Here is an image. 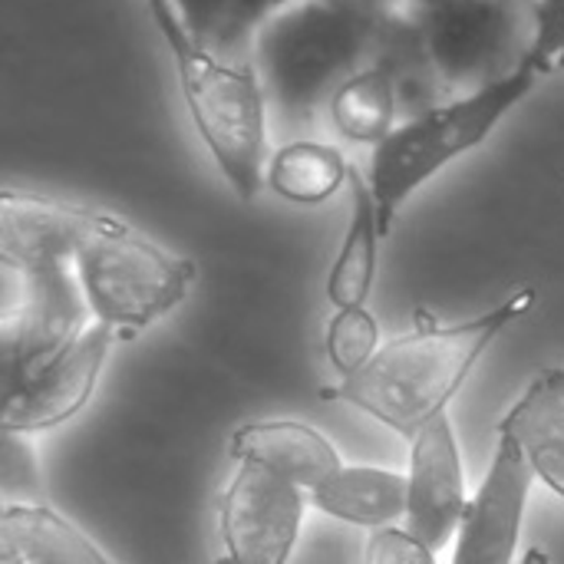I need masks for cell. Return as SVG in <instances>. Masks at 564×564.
<instances>
[{
  "label": "cell",
  "instance_id": "obj_20",
  "mask_svg": "<svg viewBox=\"0 0 564 564\" xmlns=\"http://www.w3.org/2000/svg\"><path fill=\"white\" fill-rule=\"evenodd\" d=\"M354 165L347 155L321 139H291L271 152L268 188L294 205H324L344 185H350Z\"/></svg>",
  "mask_w": 564,
  "mask_h": 564
},
{
  "label": "cell",
  "instance_id": "obj_8",
  "mask_svg": "<svg viewBox=\"0 0 564 564\" xmlns=\"http://www.w3.org/2000/svg\"><path fill=\"white\" fill-rule=\"evenodd\" d=\"M307 509V492L291 479L251 459L235 463L218 506L225 555L215 564H288Z\"/></svg>",
  "mask_w": 564,
  "mask_h": 564
},
{
  "label": "cell",
  "instance_id": "obj_4",
  "mask_svg": "<svg viewBox=\"0 0 564 564\" xmlns=\"http://www.w3.org/2000/svg\"><path fill=\"white\" fill-rule=\"evenodd\" d=\"M539 73L522 63L516 73L502 76L473 93L449 96L410 119H403L373 152H370V192L380 212L383 235L393 231L400 208L446 165L479 149L499 122L539 86Z\"/></svg>",
  "mask_w": 564,
  "mask_h": 564
},
{
  "label": "cell",
  "instance_id": "obj_27",
  "mask_svg": "<svg viewBox=\"0 0 564 564\" xmlns=\"http://www.w3.org/2000/svg\"><path fill=\"white\" fill-rule=\"evenodd\" d=\"M542 373L549 377V383L564 397V367H552V370H542Z\"/></svg>",
  "mask_w": 564,
  "mask_h": 564
},
{
  "label": "cell",
  "instance_id": "obj_2",
  "mask_svg": "<svg viewBox=\"0 0 564 564\" xmlns=\"http://www.w3.org/2000/svg\"><path fill=\"white\" fill-rule=\"evenodd\" d=\"M380 20L383 0H297L271 17L251 63L274 116L297 129L321 119L337 86L370 63Z\"/></svg>",
  "mask_w": 564,
  "mask_h": 564
},
{
  "label": "cell",
  "instance_id": "obj_26",
  "mask_svg": "<svg viewBox=\"0 0 564 564\" xmlns=\"http://www.w3.org/2000/svg\"><path fill=\"white\" fill-rule=\"evenodd\" d=\"M175 7V13L182 17V23L188 26V33L202 43H215L221 17H225V0H169Z\"/></svg>",
  "mask_w": 564,
  "mask_h": 564
},
{
  "label": "cell",
  "instance_id": "obj_24",
  "mask_svg": "<svg viewBox=\"0 0 564 564\" xmlns=\"http://www.w3.org/2000/svg\"><path fill=\"white\" fill-rule=\"evenodd\" d=\"M440 555L430 552L423 542H416L403 525L370 532L367 542V562L364 564H440Z\"/></svg>",
  "mask_w": 564,
  "mask_h": 564
},
{
  "label": "cell",
  "instance_id": "obj_28",
  "mask_svg": "<svg viewBox=\"0 0 564 564\" xmlns=\"http://www.w3.org/2000/svg\"><path fill=\"white\" fill-rule=\"evenodd\" d=\"M519 564H552V562H549V555H545L542 549H529V555H522V562Z\"/></svg>",
  "mask_w": 564,
  "mask_h": 564
},
{
  "label": "cell",
  "instance_id": "obj_23",
  "mask_svg": "<svg viewBox=\"0 0 564 564\" xmlns=\"http://www.w3.org/2000/svg\"><path fill=\"white\" fill-rule=\"evenodd\" d=\"M525 63L539 76L564 73V0L532 3V43Z\"/></svg>",
  "mask_w": 564,
  "mask_h": 564
},
{
  "label": "cell",
  "instance_id": "obj_9",
  "mask_svg": "<svg viewBox=\"0 0 564 564\" xmlns=\"http://www.w3.org/2000/svg\"><path fill=\"white\" fill-rule=\"evenodd\" d=\"M492 463L469 496L466 516L459 522L449 564H519L522 522L529 509L532 486L539 482L519 443L496 430Z\"/></svg>",
  "mask_w": 564,
  "mask_h": 564
},
{
  "label": "cell",
  "instance_id": "obj_5",
  "mask_svg": "<svg viewBox=\"0 0 564 564\" xmlns=\"http://www.w3.org/2000/svg\"><path fill=\"white\" fill-rule=\"evenodd\" d=\"M73 268L93 317L122 337H135L162 321L195 284V264L188 258L172 254L106 212L79 245Z\"/></svg>",
  "mask_w": 564,
  "mask_h": 564
},
{
  "label": "cell",
  "instance_id": "obj_17",
  "mask_svg": "<svg viewBox=\"0 0 564 564\" xmlns=\"http://www.w3.org/2000/svg\"><path fill=\"white\" fill-rule=\"evenodd\" d=\"M499 430L519 443L535 479L564 499V397L545 373L525 387L516 406L502 416Z\"/></svg>",
  "mask_w": 564,
  "mask_h": 564
},
{
  "label": "cell",
  "instance_id": "obj_1",
  "mask_svg": "<svg viewBox=\"0 0 564 564\" xmlns=\"http://www.w3.org/2000/svg\"><path fill=\"white\" fill-rule=\"evenodd\" d=\"M532 307L535 291L525 288L473 321L436 324L420 314L416 330L383 344L360 373L337 380V387L321 390V397L344 400L413 440L426 423L449 413L453 397L463 390L482 354Z\"/></svg>",
  "mask_w": 564,
  "mask_h": 564
},
{
  "label": "cell",
  "instance_id": "obj_10",
  "mask_svg": "<svg viewBox=\"0 0 564 564\" xmlns=\"http://www.w3.org/2000/svg\"><path fill=\"white\" fill-rule=\"evenodd\" d=\"M469 496L456 426L449 413H443L410 440L403 529L440 555L456 542Z\"/></svg>",
  "mask_w": 564,
  "mask_h": 564
},
{
  "label": "cell",
  "instance_id": "obj_11",
  "mask_svg": "<svg viewBox=\"0 0 564 564\" xmlns=\"http://www.w3.org/2000/svg\"><path fill=\"white\" fill-rule=\"evenodd\" d=\"M116 330L93 324L69 350H63L50 367H43L20 390L3 397L0 433H46L73 420L93 397L99 373L109 360Z\"/></svg>",
  "mask_w": 564,
  "mask_h": 564
},
{
  "label": "cell",
  "instance_id": "obj_6",
  "mask_svg": "<svg viewBox=\"0 0 564 564\" xmlns=\"http://www.w3.org/2000/svg\"><path fill=\"white\" fill-rule=\"evenodd\" d=\"M420 33L449 96L516 73L532 43L535 0H390Z\"/></svg>",
  "mask_w": 564,
  "mask_h": 564
},
{
  "label": "cell",
  "instance_id": "obj_14",
  "mask_svg": "<svg viewBox=\"0 0 564 564\" xmlns=\"http://www.w3.org/2000/svg\"><path fill=\"white\" fill-rule=\"evenodd\" d=\"M311 509L327 519L360 525L370 532L403 525L406 519V473L380 466H340L311 496Z\"/></svg>",
  "mask_w": 564,
  "mask_h": 564
},
{
  "label": "cell",
  "instance_id": "obj_12",
  "mask_svg": "<svg viewBox=\"0 0 564 564\" xmlns=\"http://www.w3.org/2000/svg\"><path fill=\"white\" fill-rule=\"evenodd\" d=\"M102 212L66 205L46 195L3 188L0 195V264L17 271H46L73 264Z\"/></svg>",
  "mask_w": 564,
  "mask_h": 564
},
{
  "label": "cell",
  "instance_id": "obj_3",
  "mask_svg": "<svg viewBox=\"0 0 564 564\" xmlns=\"http://www.w3.org/2000/svg\"><path fill=\"white\" fill-rule=\"evenodd\" d=\"M155 30L162 33L175 76L192 112L195 132L228 188L241 202H254L268 185V93L251 59H235L195 40L169 0H149Z\"/></svg>",
  "mask_w": 564,
  "mask_h": 564
},
{
  "label": "cell",
  "instance_id": "obj_25",
  "mask_svg": "<svg viewBox=\"0 0 564 564\" xmlns=\"http://www.w3.org/2000/svg\"><path fill=\"white\" fill-rule=\"evenodd\" d=\"M0 473H3V486L7 492L13 489H36L40 486V469H36V459H33V449H30V436L23 433H3V463H0Z\"/></svg>",
  "mask_w": 564,
  "mask_h": 564
},
{
  "label": "cell",
  "instance_id": "obj_21",
  "mask_svg": "<svg viewBox=\"0 0 564 564\" xmlns=\"http://www.w3.org/2000/svg\"><path fill=\"white\" fill-rule=\"evenodd\" d=\"M380 347H383L380 344V324L367 311V304L334 311V317L327 324L324 350H327V360L340 380L360 373L377 357Z\"/></svg>",
  "mask_w": 564,
  "mask_h": 564
},
{
  "label": "cell",
  "instance_id": "obj_7",
  "mask_svg": "<svg viewBox=\"0 0 564 564\" xmlns=\"http://www.w3.org/2000/svg\"><path fill=\"white\" fill-rule=\"evenodd\" d=\"M96 324L73 264L46 271L3 268L0 377L3 397L33 380Z\"/></svg>",
  "mask_w": 564,
  "mask_h": 564
},
{
  "label": "cell",
  "instance_id": "obj_19",
  "mask_svg": "<svg viewBox=\"0 0 564 564\" xmlns=\"http://www.w3.org/2000/svg\"><path fill=\"white\" fill-rule=\"evenodd\" d=\"M327 119L344 142L377 149L403 122L393 79L377 63H367L337 86L327 102Z\"/></svg>",
  "mask_w": 564,
  "mask_h": 564
},
{
  "label": "cell",
  "instance_id": "obj_13",
  "mask_svg": "<svg viewBox=\"0 0 564 564\" xmlns=\"http://www.w3.org/2000/svg\"><path fill=\"white\" fill-rule=\"evenodd\" d=\"M231 459L261 463L271 473L301 486L307 496L344 466L334 443L321 430L297 420H264L238 426L231 433Z\"/></svg>",
  "mask_w": 564,
  "mask_h": 564
},
{
  "label": "cell",
  "instance_id": "obj_16",
  "mask_svg": "<svg viewBox=\"0 0 564 564\" xmlns=\"http://www.w3.org/2000/svg\"><path fill=\"white\" fill-rule=\"evenodd\" d=\"M347 188H350V225H347V235L334 258V268L327 274V297H330L334 311L367 304L373 281H377L380 241L387 238L370 182L360 169L350 172Z\"/></svg>",
  "mask_w": 564,
  "mask_h": 564
},
{
  "label": "cell",
  "instance_id": "obj_18",
  "mask_svg": "<svg viewBox=\"0 0 564 564\" xmlns=\"http://www.w3.org/2000/svg\"><path fill=\"white\" fill-rule=\"evenodd\" d=\"M370 63H377L393 79L403 119L449 99L446 86L440 83V76L423 50L416 26L390 0H383V20H380V33H377Z\"/></svg>",
  "mask_w": 564,
  "mask_h": 564
},
{
  "label": "cell",
  "instance_id": "obj_15",
  "mask_svg": "<svg viewBox=\"0 0 564 564\" xmlns=\"http://www.w3.org/2000/svg\"><path fill=\"white\" fill-rule=\"evenodd\" d=\"M0 564H112L73 522L33 502L0 512Z\"/></svg>",
  "mask_w": 564,
  "mask_h": 564
},
{
  "label": "cell",
  "instance_id": "obj_22",
  "mask_svg": "<svg viewBox=\"0 0 564 564\" xmlns=\"http://www.w3.org/2000/svg\"><path fill=\"white\" fill-rule=\"evenodd\" d=\"M291 3H297V0H225V17H221L212 50L245 59L241 53L251 50L258 30L281 10H288Z\"/></svg>",
  "mask_w": 564,
  "mask_h": 564
}]
</instances>
